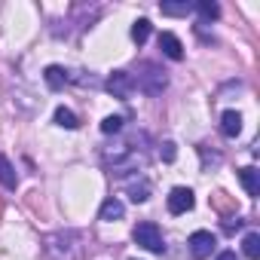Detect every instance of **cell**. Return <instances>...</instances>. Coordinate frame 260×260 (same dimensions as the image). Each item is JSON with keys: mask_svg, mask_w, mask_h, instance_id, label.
<instances>
[{"mask_svg": "<svg viewBox=\"0 0 260 260\" xmlns=\"http://www.w3.org/2000/svg\"><path fill=\"white\" fill-rule=\"evenodd\" d=\"M132 239H135L141 248L153 251V254H162V251H166V239H162V230H159L153 220H141V223L132 230Z\"/></svg>", "mask_w": 260, "mask_h": 260, "instance_id": "1", "label": "cell"}, {"mask_svg": "<svg viewBox=\"0 0 260 260\" xmlns=\"http://www.w3.org/2000/svg\"><path fill=\"white\" fill-rule=\"evenodd\" d=\"M132 89H135V77L128 74V71H113V74L107 77V92H110L113 98H119V101H128Z\"/></svg>", "mask_w": 260, "mask_h": 260, "instance_id": "2", "label": "cell"}, {"mask_svg": "<svg viewBox=\"0 0 260 260\" xmlns=\"http://www.w3.org/2000/svg\"><path fill=\"white\" fill-rule=\"evenodd\" d=\"M166 71H159L156 64H144V74L135 80V86H141L147 95H159L162 89H166Z\"/></svg>", "mask_w": 260, "mask_h": 260, "instance_id": "3", "label": "cell"}, {"mask_svg": "<svg viewBox=\"0 0 260 260\" xmlns=\"http://www.w3.org/2000/svg\"><path fill=\"white\" fill-rule=\"evenodd\" d=\"M214 245H217V239H214V233H208V230H196V233L190 236V254H193L196 260L211 257Z\"/></svg>", "mask_w": 260, "mask_h": 260, "instance_id": "4", "label": "cell"}, {"mask_svg": "<svg viewBox=\"0 0 260 260\" xmlns=\"http://www.w3.org/2000/svg\"><path fill=\"white\" fill-rule=\"evenodd\" d=\"M193 205H196V199H193V190L190 187H175L169 193V211L172 214H187Z\"/></svg>", "mask_w": 260, "mask_h": 260, "instance_id": "5", "label": "cell"}, {"mask_svg": "<svg viewBox=\"0 0 260 260\" xmlns=\"http://www.w3.org/2000/svg\"><path fill=\"white\" fill-rule=\"evenodd\" d=\"M208 202H211V208H214L220 217H233V214H236V208H239V205H236V199H233L230 193H223V190H214V193L208 196Z\"/></svg>", "mask_w": 260, "mask_h": 260, "instance_id": "6", "label": "cell"}, {"mask_svg": "<svg viewBox=\"0 0 260 260\" xmlns=\"http://www.w3.org/2000/svg\"><path fill=\"white\" fill-rule=\"evenodd\" d=\"M159 49H162V55H169L172 61H181L184 58V46H181V40L175 37V34H159Z\"/></svg>", "mask_w": 260, "mask_h": 260, "instance_id": "7", "label": "cell"}, {"mask_svg": "<svg viewBox=\"0 0 260 260\" xmlns=\"http://www.w3.org/2000/svg\"><path fill=\"white\" fill-rule=\"evenodd\" d=\"M220 132H223L226 138H236V135L242 132V113H239V110H226V113L220 116Z\"/></svg>", "mask_w": 260, "mask_h": 260, "instance_id": "8", "label": "cell"}, {"mask_svg": "<svg viewBox=\"0 0 260 260\" xmlns=\"http://www.w3.org/2000/svg\"><path fill=\"white\" fill-rule=\"evenodd\" d=\"M43 80H46V86H49L52 92H58V89H64V83H68L71 77H68V71H64V68H58V64H49V68L43 71Z\"/></svg>", "mask_w": 260, "mask_h": 260, "instance_id": "9", "label": "cell"}, {"mask_svg": "<svg viewBox=\"0 0 260 260\" xmlns=\"http://www.w3.org/2000/svg\"><path fill=\"white\" fill-rule=\"evenodd\" d=\"M239 181H242V187L248 190V196H260V172H257L254 166H245V169L239 172Z\"/></svg>", "mask_w": 260, "mask_h": 260, "instance_id": "10", "label": "cell"}, {"mask_svg": "<svg viewBox=\"0 0 260 260\" xmlns=\"http://www.w3.org/2000/svg\"><path fill=\"white\" fill-rule=\"evenodd\" d=\"M122 211H125V208H122V202H119L116 196H110V199H107V202L101 205V211H98V217L110 223V220H119V217H122Z\"/></svg>", "mask_w": 260, "mask_h": 260, "instance_id": "11", "label": "cell"}, {"mask_svg": "<svg viewBox=\"0 0 260 260\" xmlns=\"http://www.w3.org/2000/svg\"><path fill=\"white\" fill-rule=\"evenodd\" d=\"M0 184H4L7 190H16L19 187V178H16V169L7 156H0Z\"/></svg>", "mask_w": 260, "mask_h": 260, "instance_id": "12", "label": "cell"}, {"mask_svg": "<svg viewBox=\"0 0 260 260\" xmlns=\"http://www.w3.org/2000/svg\"><path fill=\"white\" fill-rule=\"evenodd\" d=\"M242 251H245L248 260H257L260 257V233H248L242 239Z\"/></svg>", "mask_w": 260, "mask_h": 260, "instance_id": "13", "label": "cell"}, {"mask_svg": "<svg viewBox=\"0 0 260 260\" xmlns=\"http://www.w3.org/2000/svg\"><path fill=\"white\" fill-rule=\"evenodd\" d=\"M147 37H150V22H147V19H138V22L132 25V40L141 46V43H147Z\"/></svg>", "mask_w": 260, "mask_h": 260, "instance_id": "14", "label": "cell"}, {"mask_svg": "<svg viewBox=\"0 0 260 260\" xmlns=\"http://www.w3.org/2000/svg\"><path fill=\"white\" fill-rule=\"evenodd\" d=\"M55 122H58L61 128H77V125H80V119H77L74 110H68V107H58V110H55Z\"/></svg>", "mask_w": 260, "mask_h": 260, "instance_id": "15", "label": "cell"}, {"mask_svg": "<svg viewBox=\"0 0 260 260\" xmlns=\"http://www.w3.org/2000/svg\"><path fill=\"white\" fill-rule=\"evenodd\" d=\"M196 10H199V16H202L205 22H211V19L220 16V7L214 4V0H202V4H196Z\"/></svg>", "mask_w": 260, "mask_h": 260, "instance_id": "16", "label": "cell"}, {"mask_svg": "<svg viewBox=\"0 0 260 260\" xmlns=\"http://www.w3.org/2000/svg\"><path fill=\"white\" fill-rule=\"evenodd\" d=\"M159 10H162V16H187L193 10V4H187V0L184 4H162Z\"/></svg>", "mask_w": 260, "mask_h": 260, "instance_id": "17", "label": "cell"}, {"mask_svg": "<svg viewBox=\"0 0 260 260\" xmlns=\"http://www.w3.org/2000/svg\"><path fill=\"white\" fill-rule=\"evenodd\" d=\"M147 196H150V187H147L144 181L128 187V199H132V202H147Z\"/></svg>", "mask_w": 260, "mask_h": 260, "instance_id": "18", "label": "cell"}, {"mask_svg": "<svg viewBox=\"0 0 260 260\" xmlns=\"http://www.w3.org/2000/svg\"><path fill=\"white\" fill-rule=\"evenodd\" d=\"M101 132H104V135H116V132H122V116H104Z\"/></svg>", "mask_w": 260, "mask_h": 260, "instance_id": "19", "label": "cell"}, {"mask_svg": "<svg viewBox=\"0 0 260 260\" xmlns=\"http://www.w3.org/2000/svg\"><path fill=\"white\" fill-rule=\"evenodd\" d=\"M199 156H202V169H208V166H220V153H217V150H211V153H208V147H205V144L199 147Z\"/></svg>", "mask_w": 260, "mask_h": 260, "instance_id": "20", "label": "cell"}, {"mask_svg": "<svg viewBox=\"0 0 260 260\" xmlns=\"http://www.w3.org/2000/svg\"><path fill=\"white\" fill-rule=\"evenodd\" d=\"M159 156H162L166 162H175V156H178V150H175V144H172V141H166V144L159 147Z\"/></svg>", "mask_w": 260, "mask_h": 260, "instance_id": "21", "label": "cell"}, {"mask_svg": "<svg viewBox=\"0 0 260 260\" xmlns=\"http://www.w3.org/2000/svg\"><path fill=\"white\" fill-rule=\"evenodd\" d=\"M217 260H239V257H236V251H220Z\"/></svg>", "mask_w": 260, "mask_h": 260, "instance_id": "22", "label": "cell"}, {"mask_svg": "<svg viewBox=\"0 0 260 260\" xmlns=\"http://www.w3.org/2000/svg\"><path fill=\"white\" fill-rule=\"evenodd\" d=\"M0 217H4V199H0Z\"/></svg>", "mask_w": 260, "mask_h": 260, "instance_id": "23", "label": "cell"}]
</instances>
